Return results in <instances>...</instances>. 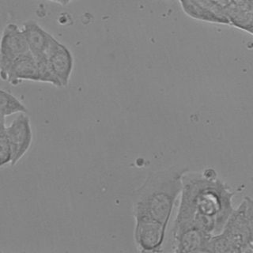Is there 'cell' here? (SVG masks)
I'll list each match as a JSON object with an SVG mask.
<instances>
[{"label": "cell", "mask_w": 253, "mask_h": 253, "mask_svg": "<svg viewBox=\"0 0 253 253\" xmlns=\"http://www.w3.org/2000/svg\"><path fill=\"white\" fill-rule=\"evenodd\" d=\"M71 1H73V0H67V3H69V2H71Z\"/></svg>", "instance_id": "cell-15"}, {"label": "cell", "mask_w": 253, "mask_h": 253, "mask_svg": "<svg viewBox=\"0 0 253 253\" xmlns=\"http://www.w3.org/2000/svg\"><path fill=\"white\" fill-rule=\"evenodd\" d=\"M28 109L19 99L9 91H0V113L1 118L10 117L16 113H27Z\"/></svg>", "instance_id": "cell-11"}, {"label": "cell", "mask_w": 253, "mask_h": 253, "mask_svg": "<svg viewBox=\"0 0 253 253\" xmlns=\"http://www.w3.org/2000/svg\"><path fill=\"white\" fill-rule=\"evenodd\" d=\"M182 9L192 18L213 23H229L226 9L212 0H179Z\"/></svg>", "instance_id": "cell-8"}, {"label": "cell", "mask_w": 253, "mask_h": 253, "mask_svg": "<svg viewBox=\"0 0 253 253\" xmlns=\"http://www.w3.org/2000/svg\"><path fill=\"white\" fill-rule=\"evenodd\" d=\"M22 29L26 37L30 53L33 54L38 60L47 59L48 51L56 38L34 20H29L24 22Z\"/></svg>", "instance_id": "cell-9"}, {"label": "cell", "mask_w": 253, "mask_h": 253, "mask_svg": "<svg viewBox=\"0 0 253 253\" xmlns=\"http://www.w3.org/2000/svg\"><path fill=\"white\" fill-rule=\"evenodd\" d=\"M30 52L23 30L14 23H9L2 31L0 44V74L5 80L13 62Z\"/></svg>", "instance_id": "cell-4"}, {"label": "cell", "mask_w": 253, "mask_h": 253, "mask_svg": "<svg viewBox=\"0 0 253 253\" xmlns=\"http://www.w3.org/2000/svg\"><path fill=\"white\" fill-rule=\"evenodd\" d=\"M187 171V168L172 166L149 174L133 198L134 218L154 220L167 226Z\"/></svg>", "instance_id": "cell-2"}, {"label": "cell", "mask_w": 253, "mask_h": 253, "mask_svg": "<svg viewBox=\"0 0 253 253\" xmlns=\"http://www.w3.org/2000/svg\"><path fill=\"white\" fill-rule=\"evenodd\" d=\"M6 130L12 148L10 165L15 166L30 150L33 143L30 117L26 113H20L9 126H6Z\"/></svg>", "instance_id": "cell-6"}, {"label": "cell", "mask_w": 253, "mask_h": 253, "mask_svg": "<svg viewBox=\"0 0 253 253\" xmlns=\"http://www.w3.org/2000/svg\"><path fill=\"white\" fill-rule=\"evenodd\" d=\"M234 192L215 170L187 171L182 177L180 204L172 230L194 229L213 236L219 233L234 211Z\"/></svg>", "instance_id": "cell-1"}, {"label": "cell", "mask_w": 253, "mask_h": 253, "mask_svg": "<svg viewBox=\"0 0 253 253\" xmlns=\"http://www.w3.org/2000/svg\"><path fill=\"white\" fill-rule=\"evenodd\" d=\"M47 59L61 86H67L73 72L75 63L71 50L56 39L48 51Z\"/></svg>", "instance_id": "cell-7"}, {"label": "cell", "mask_w": 253, "mask_h": 253, "mask_svg": "<svg viewBox=\"0 0 253 253\" xmlns=\"http://www.w3.org/2000/svg\"><path fill=\"white\" fill-rule=\"evenodd\" d=\"M244 202H245V216H246L248 228H249V237H250V241L253 249V199L245 197Z\"/></svg>", "instance_id": "cell-13"}, {"label": "cell", "mask_w": 253, "mask_h": 253, "mask_svg": "<svg viewBox=\"0 0 253 253\" xmlns=\"http://www.w3.org/2000/svg\"><path fill=\"white\" fill-rule=\"evenodd\" d=\"M4 81L12 85H18L23 81L42 83V72L38 59L30 52L16 59L8 70Z\"/></svg>", "instance_id": "cell-10"}, {"label": "cell", "mask_w": 253, "mask_h": 253, "mask_svg": "<svg viewBox=\"0 0 253 253\" xmlns=\"http://www.w3.org/2000/svg\"><path fill=\"white\" fill-rule=\"evenodd\" d=\"M48 1L60 4V5H63V6L67 4V0H48Z\"/></svg>", "instance_id": "cell-14"}, {"label": "cell", "mask_w": 253, "mask_h": 253, "mask_svg": "<svg viewBox=\"0 0 253 253\" xmlns=\"http://www.w3.org/2000/svg\"><path fill=\"white\" fill-rule=\"evenodd\" d=\"M207 253H253L244 200L234 209L221 231L211 237Z\"/></svg>", "instance_id": "cell-3"}, {"label": "cell", "mask_w": 253, "mask_h": 253, "mask_svg": "<svg viewBox=\"0 0 253 253\" xmlns=\"http://www.w3.org/2000/svg\"><path fill=\"white\" fill-rule=\"evenodd\" d=\"M0 126V166L4 167L11 163L12 148L6 133L5 118H1Z\"/></svg>", "instance_id": "cell-12"}, {"label": "cell", "mask_w": 253, "mask_h": 253, "mask_svg": "<svg viewBox=\"0 0 253 253\" xmlns=\"http://www.w3.org/2000/svg\"><path fill=\"white\" fill-rule=\"evenodd\" d=\"M134 242L142 253L160 252L164 243L167 226L146 218H134Z\"/></svg>", "instance_id": "cell-5"}]
</instances>
